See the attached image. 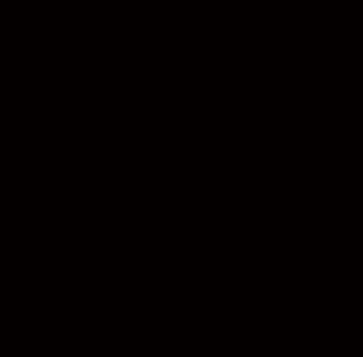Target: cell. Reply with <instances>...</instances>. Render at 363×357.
Returning a JSON list of instances; mask_svg holds the SVG:
<instances>
[]
</instances>
